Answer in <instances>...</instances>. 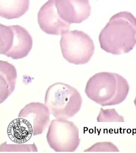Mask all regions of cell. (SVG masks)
<instances>
[{
    "label": "cell",
    "instance_id": "6da1fadb",
    "mask_svg": "<svg viewBox=\"0 0 136 153\" xmlns=\"http://www.w3.org/2000/svg\"><path fill=\"white\" fill-rule=\"evenodd\" d=\"M101 48L114 55L126 54L136 44V18L130 12L115 14L101 31Z\"/></svg>",
    "mask_w": 136,
    "mask_h": 153
},
{
    "label": "cell",
    "instance_id": "7a4b0ae2",
    "mask_svg": "<svg viewBox=\"0 0 136 153\" xmlns=\"http://www.w3.org/2000/svg\"><path fill=\"white\" fill-rule=\"evenodd\" d=\"M130 87L127 80L112 72H101L91 77L85 92L88 97L102 106L120 104L126 99Z\"/></svg>",
    "mask_w": 136,
    "mask_h": 153
},
{
    "label": "cell",
    "instance_id": "3957f363",
    "mask_svg": "<svg viewBox=\"0 0 136 153\" xmlns=\"http://www.w3.org/2000/svg\"><path fill=\"white\" fill-rule=\"evenodd\" d=\"M82 102L81 94L76 88L57 82L47 88L44 104L55 118L68 119L79 112Z\"/></svg>",
    "mask_w": 136,
    "mask_h": 153
},
{
    "label": "cell",
    "instance_id": "277c9868",
    "mask_svg": "<svg viewBox=\"0 0 136 153\" xmlns=\"http://www.w3.org/2000/svg\"><path fill=\"white\" fill-rule=\"evenodd\" d=\"M60 46L64 59L75 65H84L93 56L94 45L90 36L79 30H72L62 35Z\"/></svg>",
    "mask_w": 136,
    "mask_h": 153
},
{
    "label": "cell",
    "instance_id": "5b68a950",
    "mask_svg": "<svg viewBox=\"0 0 136 153\" xmlns=\"http://www.w3.org/2000/svg\"><path fill=\"white\" fill-rule=\"evenodd\" d=\"M0 53L13 60L27 57L32 49L33 38L19 25H0Z\"/></svg>",
    "mask_w": 136,
    "mask_h": 153
},
{
    "label": "cell",
    "instance_id": "8992f818",
    "mask_svg": "<svg viewBox=\"0 0 136 153\" xmlns=\"http://www.w3.org/2000/svg\"><path fill=\"white\" fill-rule=\"evenodd\" d=\"M46 140L49 147L55 152H75L80 143L79 128L67 119L53 120L49 125Z\"/></svg>",
    "mask_w": 136,
    "mask_h": 153
},
{
    "label": "cell",
    "instance_id": "52a82bcc",
    "mask_svg": "<svg viewBox=\"0 0 136 153\" xmlns=\"http://www.w3.org/2000/svg\"><path fill=\"white\" fill-rule=\"evenodd\" d=\"M38 20L41 30L49 35L61 36L70 30V23L61 19L57 13L55 0H49L42 6Z\"/></svg>",
    "mask_w": 136,
    "mask_h": 153
},
{
    "label": "cell",
    "instance_id": "ba28073f",
    "mask_svg": "<svg viewBox=\"0 0 136 153\" xmlns=\"http://www.w3.org/2000/svg\"><path fill=\"white\" fill-rule=\"evenodd\" d=\"M60 18L70 24H80L91 14L89 0H55Z\"/></svg>",
    "mask_w": 136,
    "mask_h": 153
},
{
    "label": "cell",
    "instance_id": "9c48e42d",
    "mask_svg": "<svg viewBox=\"0 0 136 153\" xmlns=\"http://www.w3.org/2000/svg\"><path fill=\"white\" fill-rule=\"evenodd\" d=\"M49 109L45 104L39 102L26 105L19 113L18 117L26 119L33 127V136L41 134L50 123Z\"/></svg>",
    "mask_w": 136,
    "mask_h": 153
},
{
    "label": "cell",
    "instance_id": "30bf717a",
    "mask_svg": "<svg viewBox=\"0 0 136 153\" xmlns=\"http://www.w3.org/2000/svg\"><path fill=\"white\" fill-rule=\"evenodd\" d=\"M17 72L13 64L0 61V102L3 103L15 90Z\"/></svg>",
    "mask_w": 136,
    "mask_h": 153
},
{
    "label": "cell",
    "instance_id": "8fae6325",
    "mask_svg": "<svg viewBox=\"0 0 136 153\" xmlns=\"http://www.w3.org/2000/svg\"><path fill=\"white\" fill-rule=\"evenodd\" d=\"M7 133L13 142L24 144L29 141L33 135V126L26 119L19 117L9 124Z\"/></svg>",
    "mask_w": 136,
    "mask_h": 153
},
{
    "label": "cell",
    "instance_id": "7c38bea8",
    "mask_svg": "<svg viewBox=\"0 0 136 153\" xmlns=\"http://www.w3.org/2000/svg\"><path fill=\"white\" fill-rule=\"evenodd\" d=\"M30 0H0V16L3 18L19 19L29 10Z\"/></svg>",
    "mask_w": 136,
    "mask_h": 153
},
{
    "label": "cell",
    "instance_id": "4fadbf2b",
    "mask_svg": "<svg viewBox=\"0 0 136 153\" xmlns=\"http://www.w3.org/2000/svg\"><path fill=\"white\" fill-rule=\"evenodd\" d=\"M97 122H124V118L120 115L115 108L104 109L100 108V111L97 118Z\"/></svg>",
    "mask_w": 136,
    "mask_h": 153
},
{
    "label": "cell",
    "instance_id": "5bb4252c",
    "mask_svg": "<svg viewBox=\"0 0 136 153\" xmlns=\"http://www.w3.org/2000/svg\"><path fill=\"white\" fill-rule=\"evenodd\" d=\"M38 149L35 143L33 144H7L6 142L0 146V152H37Z\"/></svg>",
    "mask_w": 136,
    "mask_h": 153
},
{
    "label": "cell",
    "instance_id": "9a60e30c",
    "mask_svg": "<svg viewBox=\"0 0 136 153\" xmlns=\"http://www.w3.org/2000/svg\"><path fill=\"white\" fill-rule=\"evenodd\" d=\"M84 152H119L117 147L113 143L104 142L96 143L90 148L86 149Z\"/></svg>",
    "mask_w": 136,
    "mask_h": 153
},
{
    "label": "cell",
    "instance_id": "2e32d148",
    "mask_svg": "<svg viewBox=\"0 0 136 153\" xmlns=\"http://www.w3.org/2000/svg\"><path fill=\"white\" fill-rule=\"evenodd\" d=\"M134 104L135 105V106L136 108V96L135 98V100H134Z\"/></svg>",
    "mask_w": 136,
    "mask_h": 153
}]
</instances>
